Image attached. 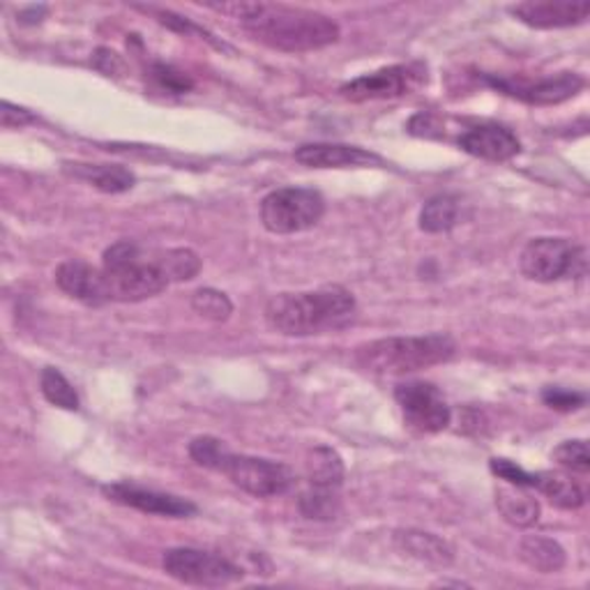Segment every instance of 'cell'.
<instances>
[{
    "label": "cell",
    "mask_w": 590,
    "mask_h": 590,
    "mask_svg": "<svg viewBox=\"0 0 590 590\" xmlns=\"http://www.w3.org/2000/svg\"><path fill=\"white\" fill-rule=\"evenodd\" d=\"M199 259L187 248L145 250L132 240H120L105 252V286L109 303H141L155 298L168 284L196 277Z\"/></svg>",
    "instance_id": "obj_1"
},
{
    "label": "cell",
    "mask_w": 590,
    "mask_h": 590,
    "mask_svg": "<svg viewBox=\"0 0 590 590\" xmlns=\"http://www.w3.org/2000/svg\"><path fill=\"white\" fill-rule=\"evenodd\" d=\"M208 8L238 19L240 26L256 42L286 54H305L316 52V48H326L341 35L337 21L314 10L288 8L280 3H244V0L217 6L212 3Z\"/></svg>",
    "instance_id": "obj_2"
},
{
    "label": "cell",
    "mask_w": 590,
    "mask_h": 590,
    "mask_svg": "<svg viewBox=\"0 0 590 590\" xmlns=\"http://www.w3.org/2000/svg\"><path fill=\"white\" fill-rule=\"evenodd\" d=\"M358 312L353 293L343 286H324L303 293H280L265 305L267 326L286 337H312L347 328Z\"/></svg>",
    "instance_id": "obj_3"
},
{
    "label": "cell",
    "mask_w": 590,
    "mask_h": 590,
    "mask_svg": "<svg viewBox=\"0 0 590 590\" xmlns=\"http://www.w3.org/2000/svg\"><path fill=\"white\" fill-rule=\"evenodd\" d=\"M457 353V341L448 332L420 337H387L362 343L356 349V362L372 374L404 376L442 364Z\"/></svg>",
    "instance_id": "obj_4"
},
{
    "label": "cell",
    "mask_w": 590,
    "mask_h": 590,
    "mask_svg": "<svg viewBox=\"0 0 590 590\" xmlns=\"http://www.w3.org/2000/svg\"><path fill=\"white\" fill-rule=\"evenodd\" d=\"M520 267L524 277L551 284L558 280L583 277L588 259L581 244H575L565 238H535L524 248Z\"/></svg>",
    "instance_id": "obj_5"
},
{
    "label": "cell",
    "mask_w": 590,
    "mask_h": 590,
    "mask_svg": "<svg viewBox=\"0 0 590 590\" xmlns=\"http://www.w3.org/2000/svg\"><path fill=\"white\" fill-rule=\"evenodd\" d=\"M326 212L324 196L307 187H282L261 201V221L270 233H301L321 221Z\"/></svg>",
    "instance_id": "obj_6"
},
{
    "label": "cell",
    "mask_w": 590,
    "mask_h": 590,
    "mask_svg": "<svg viewBox=\"0 0 590 590\" xmlns=\"http://www.w3.org/2000/svg\"><path fill=\"white\" fill-rule=\"evenodd\" d=\"M162 568L171 579L201 588L231 586L244 577V570L229 558L192 547L168 549L162 558Z\"/></svg>",
    "instance_id": "obj_7"
},
{
    "label": "cell",
    "mask_w": 590,
    "mask_h": 590,
    "mask_svg": "<svg viewBox=\"0 0 590 590\" xmlns=\"http://www.w3.org/2000/svg\"><path fill=\"white\" fill-rule=\"evenodd\" d=\"M219 473H225L244 494L256 499L284 496L295 484V473L286 463L250 455L229 452L219 466Z\"/></svg>",
    "instance_id": "obj_8"
},
{
    "label": "cell",
    "mask_w": 590,
    "mask_h": 590,
    "mask_svg": "<svg viewBox=\"0 0 590 590\" xmlns=\"http://www.w3.org/2000/svg\"><path fill=\"white\" fill-rule=\"evenodd\" d=\"M427 79V69L420 63L411 65H390L372 74L343 84L339 95L349 102H369V100H395V97L413 92Z\"/></svg>",
    "instance_id": "obj_9"
},
{
    "label": "cell",
    "mask_w": 590,
    "mask_h": 590,
    "mask_svg": "<svg viewBox=\"0 0 590 590\" xmlns=\"http://www.w3.org/2000/svg\"><path fill=\"white\" fill-rule=\"evenodd\" d=\"M395 400L404 413V423L417 434H438L450 427L452 411L436 385L425 381L400 383Z\"/></svg>",
    "instance_id": "obj_10"
},
{
    "label": "cell",
    "mask_w": 590,
    "mask_h": 590,
    "mask_svg": "<svg viewBox=\"0 0 590 590\" xmlns=\"http://www.w3.org/2000/svg\"><path fill=\"white\" fill-rule=\"evenodd\" d=\"M487 84H491L496 90H503L510 97H516V100L537 105V107H549V105H560L565 100H572V97L586 86L583 77L577 72H560L556 74V77L539 79L535 84L487 77Z\"/></svg>",
    "instance_id": "obj_11"
},
{
    "label": "cell",
    "mask_w": 590,
    "mask_h": 590,
    "mask_svg": "<svg viewBox=\"0 0 590 590\" xmlns=\"http://www.w3.org/2000/svg\"><path fill=\"white\" fill-rule=\"evenodd\" d=\"M102 494L125 507H134L145 514H160L168 516V520H187V516L196 514V505L187 499L174 496V494H162V491L155 489H143L130 482H113L105 484Z\"/></svg>",
    "instance_id": "obj_12"
},
{
    "label": "cell",
    "mask_w": 590,
    "mask_h": 590,
    "mask_svg": "<svg viewBox=\"0 0 590 590\" xmlns=\"http://www.w3.org/2000/svg\"><path fill=\"white\" fill-rule=\"evenodd\" d=\"M510 14L531 29H568L588 19L590 3L588 0H526L512 6Z\"/></svg>",
    "instance_id": "obj_13"
},
{
    "label": "cell",
    "mask_w": 590,
    "mask_h": 590,
    "mask_svg": "<svg viewBox=\"0 0 590 590\" xmlns=\"http://www.w3.org/2000/svg\"><path fill=\"white\" fill-rule=\"evenodd\" d=\"M463 153L489 162H507L522 153V143L516 134L496 122H484L457 139Z\"/></svg>",
    "instance_id": "obj_14"
},
{
    "label": "cell",
    "mask_w": 590,
    "mask_h": 590,
    "mask_svg": "<svg viewBox=\"0 0 590 590\" xmlns=\"http://www.w3.org/2000/svg\"><path fill=\"white\" fill-rule=\"evenodd\" d=\"M295 160L312 168H360L383 166V157L347 143H305L295 151Z\"/></svg>",
    "instance_id": "obj_15"
},
{
    "label": "cell",
    "mask_w": 590,
    "mask_h": 590,
    "mask_svg": "<svg viewBox=\"0 0 590 590\" xmlns=\"http://www.w3.org/2000/svg\"><path fill=\"white\" fill-rule=\"evenodd\" d=\"M56 284L61 291H65L74 301L84 305L100 307L109 303L102 267H92L81 259L63 261L56 270Z\"/></svg>",
    "instance_id": "obj_16"
},
{
    "label": "cell",
    "mask_w": 590,
    "mask_h": 590,
    "mask_svg": "<svg viewBox=\"0 0 590 590\" xmlns=\"http://www.w3.org/2000/svg\"><path fill=\"white\" fill-rule=\"evenodd\" d=\"M395 545L411 558L436 565V568H450L455 562V549L446 543V539L427 531H415V528L397 531Z\"/></svg>",
    "instance_id": "obj_17"
},
{
    "label": "cell",
    "mask_w": 590,
    "mask_h": 590,
    "mask_svg": "<svg viewBox=\"0 0 590 590\" xmlns=\"http://www.w3.org/2000/svg\"><path fill=\"white\" fill-rule=\"evenodd\" d=\"M65 171L69 176L86 181L105 194L130 192L136 183L130 168L116 164H65Z\"/></svg>",
    "instance_id": "obj_18"
},
{
    "label": "cell",
    "mask_w": 590,
    "mask_h": 590,
    "mask_svg": "<svg viewBox=\"0 0 590 590\" xmlns=\"http://www.w3.org/2000/svg\"><path fill=\"white\" fill-rule=\"evenodd\" d=\"M496 507L503 514V520L516 528H531L539 520V503L528 494L526 487H499Z\"/></svg>",
    "instance_id": "obj_19"
},
{
    "label": "cell",
    "mask_w": 590,
    "mask_h": 590,
    "mask_svg": "<svg viewBox=\"0 0 590 590\" xmlns=\"http://www.w3.org/2000/svg\"><path fill=\"white\" fill-rule=\"evenodd\" d=\"M307 482L312 489H321V491H337L343 484V461L337 450L328 446H318L309 450L307 455Z\"/></svg>",
    "instance_id": "obj_20"
},
{
    "label": "cell",
    "mask_w": 590,
    "mask_h": 590,
    "mask_svg": "<svg viewBox=\"0 0 590 590\" xmlns=\"http://www.w3.org/2000/svg\"><path fill=\"white\" fill-rule=\"evenodd\" d=\"M520 558L528 565L531 570L554 575L560 572L568 562L565 549L551 537L545 535H526L520 543Z\"/></svg>",
    "instance_id": "obj_21"
},
{
    "label": "cell",
    "mask_w": 590,
    "mask_h": 590,
    "mask_svg": "<svg viewBox=\"0 0 590 590\" xmlns=\"http://www.w3.org/2000/svg\"><path fill=\"white\" fill-rule=\"evenodd\" d=\"M533 489L543 491V494L562 510H579L586 503V491L577 480L565 476L560 471H539L535 473Z\"/></svg>",
    "instance_id": "obj_22"
},
{
    "label": "cell",
    "mask_w": 590,
    "mask_h": 590,
    "mask_svg": "<svg viewBox=\"0 0 590 590\" xmlns=\"http://www.w3.org/2000/svg\"><path fill=\"white\" fill-rule=\"evenodd\" d=\"M459 201L450 194H440L429 199L420 212V229L425 233H446L457 227Z\"/></svg>",
    "instance_id": "obj_23"
},
{
    "label": "cell",
    "mask_w": 590,
    "mask_h": 590,
    "mask_svg": "<svg viewBox=\"0 0 590 590\" xmlns=\"http://www.w3.org/2000/svg\"><path fill=\"white\" fill-rule=\"evenodd\" d=\"M42 395L48 404H54L65 411H79V395L74 385L65 379V374L56 367H46L40 376Z\"/></svg>",
    "instance_id": "obj_24"
},
{
    "label": "cell",
    "mask_w": 590,
    "mask_h": 590,
    "mask_svg": "<svg viewBox=\"0 0 590 590\" xmlns=\"http://www.w3.org/2000/svg\"><path fill=\"white\" fill-rule=\"evenodd\" d=\"M192 309L212 324H225L233 314V303L217 288H199L192 295Z\"/></svg>",
    "instance_id": "obj_25"
},
{
    "label": "cell",
    "mask_w": 590,
    "mask_h": 590,
    "mask_svg": "<svg viewBox=\"0 0 590 590\" xmlns=\"http://www.w3.org/2000/svg\"><path fill=\"white\" fill-rule=\"evenodd\" d=\"M301 512L307 516V520L316 522H330L339 512V494L337 491H321V489H307L301 494L298 501Z\"/></svg>",
    "instance_id": "obj_26"
},
{
    "label": "cell",
    "mask_w": 590,
    "mask_h": 590,
    "mask_svg": "<svg viewBox=\"0 0 590 590\" xmlns=\"http://www.w3.org/2000/svg\"><path fill=\"white\" fill-rule=\"evenodd\" d=\"M229 452L231 450L225 446V440L215 436H199L189 442V457L194 459V463H199L210 471H219L221 461L227 459Z\"/></svg>",
    "instance_id": "obj_27"
},
{
    "label": "cell",
    "mask_w": 590,
    "mask_h": 590,
    "mask_svg": "<svg viewBox=\"0 0 590 590\" xmlns=\"http://www.w3.org/2000/svg\"><path fill=\"white\" fill-rule=\"evenodd\" d=\"M551 459L565 471L586 476L590 471V452L586 440H565L551 452Z\"/></svg>",
    "instance_id": "obj_28"
},
{
    "label": "cell",
    "mask_w": 590,
    "mask_h": 590,
    "mask_svg": "<svg viewBox=\"0 0 590 590\" xmlns=\"http://www.w3.org/2000/svg\"><path fill=\"white\" fill-rule=\"evenodd\" d=\"M141 10H145V12H151V14H155L157 17V21L162 23V26H166V29H171V31H176V33H183V35H199V37H204L206 42H210V44H215V46H225V44H219L206 29H201V26H196V23L194 21H189L187 17H181V14H176V12H171V10H155V8H141Z\"/></svg>",
    "instance_id": "obj_29"
},
{
    "label": "cell",
    "mask_w": 590,
    "mask_h": 590,
    "mask_svg": "<svg viewBox=\"0 0 590 590\" xmlns=\"http://www.w3.org/2000/svg\"><path fill=\"white\" fill-rule=\"evenodd\" d=\"M489 469H491V473H494L496 478H501V480H505L507 484H516V487H531L533 489V484H535V473H528V471H524L522 469V466L520 463H514V461H510V459H491L489 461Z\"/></svg>",
    "instance_id": "obj_30"
},
{
    "label": "cell",
    "mask_w": 590,
    "mask_h": 590,
    "mask_svg": "<svg viewBox=\"0 0 590 590\" xmlns=\"http://www.w3.org/2000/svg\"><path fill=\"white\" fill-rule=\"evenodd\" d=\"M151 77L164 88V90H168V92H176V95H181V92H187V90H192L194 88V81L187 77V74H183V72H178L176 67H171V65H162V63H157V65H153V69H151Z\"/></svg>",
    "instance_id": "obj_31"
},
{
    "label": "cell",
    "mask_w": 590,
    "mask_h": 590,
    "mask_svg": "<svg viewBox=\"0 0 590 590\" xmlns=\"http://www.w3.org/2000/svg\"><path fill=\"white\" fill-rule=\"evenodd\" d=\"M543 400L549 408L554 411H562V413H570V411H577L586 404V395H581V392H572V390H562V387H547L543 392Z\"/></svg>",
    "instance_id": "obj_32"
},
{
    "label": "cell",
    "mask_w": 590,
    "mask_h": 590,
    "mask_svg": "<svg viewBox=\"0 0 590 590\" xmlns=\"http://www.w3.org/2000/svg\"><path fill=\"white\" fill-rule=\"evenodd\" d=\"M31 122H35V116H33L29 109L14 107V105L8 102V100H6L3 105H0V125H3L6 130L31 125Z\"/></svg>",
    "instance_id": "obj_33"
},
{
    "label": "cell",
    "mask_w": 590,
    "mask_h": 590,
    "mask_svg": "<svg viewBox=\"0 0 590 590\" xmlns=\"http://www.w3.org/2000/svg\"><path fill=\"white\" fill-rule=\"evenodd\" d=\"M46 14V6H33V8H26L19 12V19L21 23H40Z\"/></svg>",
    "instance_id": "obj_34"
}]
</instances>
